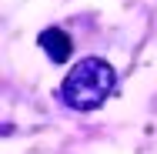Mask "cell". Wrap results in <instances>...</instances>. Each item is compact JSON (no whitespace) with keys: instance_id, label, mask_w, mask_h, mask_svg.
Segmentation results:
<instances>
[{"instance_id":"cell-1","label":"cell","mask_w":157,"mask_h":154,"mask_svg":"<svg viewBox=\"0 0 157 154\" xmlns=\"http://www.w3.org/2000/svg\"><path fill=\"white\" fill-rule=\"evenodd\" d=\"M114 87H117L114 67L100 57H84L67 70V77L60 84V97L74 111H94L114 94Z\"/></svg>"},{"instance_id":"cell-2","label":"cell","mask_w":157,"mask_h":154,"mask_svg":"<svg viewBox=\"0 0 157 154\" xmlns=\"http://www.w3.org/2000/svg\"><path fill=\"white\" fill-rule=\"evenodd\" d=\"M37 40H40L44 54H47L54 64H67V61H70V54H74V44H70L67 30H60V27H47V30H40Z\"/></svg>"}]
</instances>
